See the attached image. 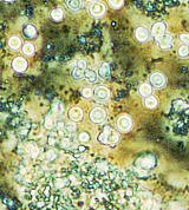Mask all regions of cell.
<instances>
[{"mask_svg":"<svg viewBox=\"0 0 189 210\" xmlns=\"http://www.w3.org/2000/svg\"><path fill=\"white\" fill-rule=\"evenodd\" d=\"M98 141L103 144H108V145H111L113 146L116 143L118 142V134L111 129L110 126H106L98 137Z\"/></svg>","mask_w":189,"mask_h":210,"instance_id":"cell-1","label":"cell"},{"mask_svg":"<svg viewBox=\"0 0 189 210\" xmlns=\"http://www.w3.org/2000/svg\"><path fill=\"white\" fill-rule=\"evenodd\" d=\"M156 164V159L154 156L151 155H148V156H143V157H140L136 161V166L138 170H143V171H147V170H150L152 169Z\"/></svg>","mask_w":189,"mask_h":210,"instance_id":"cell-2","label":"cell"},{"mask_svg":"<svg viewBox=\"0 0 189 210\" xmlns=\"http://www.w3.org/2000/svg\"><path fill=\"white\" fill-rule=\"evenodd\" d=\"M85 71H86V61L85 60H79L76 65V68L72 71V76L75 79H82L85 76Z\"/></svg>","mask_w":189,"mask_h":210,"instance_id":"cell-3","label":"cell"},{"mask_svg":"<svg viewBox=\"0 0 189 210\" xmlns=\"http://www.w3.org/2000/svg\"><path fill=\"white\" fill-rule=\"evenodd\" d=\"M106 112L102 107H95L90 113V118L93 123H102L105 119Z\"/></svg>","mask_w":189,"mask_h":210,"instance_id":"cell-4","label":"cell"},{"mask_svg":"<svg viewBox=\"0 0 189 210\" xmlns=\"http://www.w3.org/2000/svg\"><path fill=\"white\" fill-rule=\"evenodd\" d=\"M117 125H118V129L125 132V131H129L131 125H132V122H131V118L127 116V115H123L118 118V122H117Z\"/></svg>","mask_w":189,"mask_h":210,"instance_id":"cell-5","label":"cell"},{"mask_svg":"<svg viewBox=\"0 0 189 210\" xmlns=\"http://www.w3.org/2000/svg\"><path fill=\"white\" fill-rule=\"evenodd\" d=\"M159 45L163 50L170 49L173 45V36L170 33H164L163 36H161L159 38Z\"/></svg>","mask_w":189,"mask_h":210,"instance_id":"cell-6","label":"cell"},{"mask_svg":"<svg viewBox=\"0 0 189 210\" xmlns=\"http://www.w3.org/2000/svg\"><path fill=\"white\" fill-rule=\"evenodd\" d=\"M150 83L155 88H162L166 84V77L162 75V73H159V72L152 73L150 76Z\"/></svg>","mask_w":189,"mask_h":210,"instance_id":"cell-7","label":"cell"},{"mask_svg":"<svg viewBox=\"0 0 189 210\" xmlns=\"http://www.w3.org/2000/svg\"><path fill=\"white\" fill-rule=\"evenodd\" d=\"M12 66L14 68L15 71H18V72H23L26 70L27 68V61L24 59L23 57H17L14 60H13V63H12Z\"/></svg>","mask_w":189,"mask_h":210,"instance_id":"cell-8","label":"cell"},{"mask_svg":"<svg viewBox=\"0 0 189 210\" xmlns=\"http://www.w3.org/2000/svg\"><path fill=\"white\" fill-rule=\"evenodd\" d=\"M90 12L93 15L99 17V15L104 14V12H105V6H104L102 2H93V4H91V6H90Z\"/></svg>","mask_w":189,"mask_h":210,"instance_id":"cell-9","label":"cell"},{"mask_svg":"<svg viewBox=\"0 0 189 210\" xmlns=\"http://www.w3.org/2000/svg\"><path fill=\"white\" fill-rule=\"evenodd\" d=\"M166 32V24L164 23H157L152 26L151 33L155 38H159L161 36H163Z\"/></svg>","mask_w":189,"mask_h":210,"instance_id":"cell-10","label":"cell"},{"mask_svg":"<svg viewBox=\"0 0 189 210\" xmlns=\"http://www.w3.org/2000/svg\"><path fill=\"white\" fill-rule=\"evenodd\" d=\"M95 96H96L97 100H100V102L106 100L109 97V90L104 86H99L98 89H96V91H95Z\"/></svg>","mask_w":189,"mask_h":210,"instance_id":"cell-11","label":"cell"},{"mask_svg":"<svg viewBox=\"0 0 189 210\" xmlns=\"http://www.w3.org/2000/svg\"><path fill=\"white\" fill-rule=\"evenodd\" d=\"M173 107H174V111H176V112H184L188 109V104L183 99H176L173 103Z\"/></svg>","mask_w":189,"mask_h":210,"instance_id":"cell-12","label":"cell"},{"mask_svg":"<svg viewBox=\"0 0 189 210\" xmlns=\"http://www.w3.org/2000/svg\"><path fill=\"white\" fill-rule=\"evenodd\" d=\"M69 117L73 122H79L83 117V112H82V110L79 107H72L70 110V112H69Z\"/></svg>","mask_w":189,"mask_h":210,"instance_id":"cell-13","label":"cell"},{"mask_svg":"<svg viewBox=\"0 0 189 210\" xmlns=\"http://www.w3.org/2000/svg\"><path fill=\"white\" fill-rule=\"evenodd\" d=\"M135 34H136V38L140 41H145L149 37V32L145 27H138L135 32Z\"/></svg>","mask_w":189,"mask_h":210,"instance_id":"cell-14","label":"cell"},{"mask_svg":"<svg viewBox=\"0 0 189 210\" xmlns=\"http://www.w3.org/2000/svg\"><path fill=\"white\" fill-rule=\"evenodd\" d=\"M99 76L102 78H104V79L110 77V65L108 63L102 64V66L99 68Z\"/></svg>","mask_w":189,"mask_h":210,"instance_id":"cell-15","label":"cell"},{"mask_svg":"<svg viewBox=\"0 0 189 210\" xmlns=\"http://www.w3.org/2000/svg\"><path fill=\"white\" fill-rule=\"evenodd\" d=\"M8 46L13 50H18L22 46V39L19 37H11L8 40Z\"/></svg>","mask_w":189,"mask_h":210,"instance_id":"cell-16","label":"cell"},{"mask_svg":"<svg viewBox=\"0 0 189 210\" xmlns=\"http://www.w3.org/2000/svg\"><path fill=\"white\" fill-rule=\"evenodd\" d=\"M24 34L29 38H33L36 37V34H37V30H36V27L33 25H26L25 29H24Z\"/></svg>","mask_w":189,"mask_h":210,"instance_id":"cell-17","label":"cell"},{"mask_svg":"<svg viewBox=\"0 0 189 210\" xmlns=\"http://www.w3.org/2000/svg\"><path fill=\"white\" fill-rule=\"evenodd\" d=\"M140 93L143 96V97H149L151 93V86L149 84H147V83H144L142 84L141 86H140Z\"/></svg>","mask_w":189,"mask_h":210,"instance_id":"cell-18","label":"cell"},{"mask_svg":"<svg viewBox=\"0 0 189 210\" xmlns=\"http://www.w3.org/2000/svg\"><path fill=\"white\" fill-rule=\"evenodd\" d=\"M108 168H109V165L106 162L104 161H99L98 163H96V170H97V173H105L106 170H108Z\"/></svg>","mask_w":189,"mask_h":210,"instance_id":"cell-19","label":"cell"},{"mask_svg":"<svg viewBox=\"0 0 189 210\" xmlns=\"http://www.w3.org/2000/svg\"><path fill=\"white\" fill-rule=\"evenodd\" d=\"M85 78H86V80L89 83H95L96 80H97V75L92 71V70H86L85 71Z\"/></svg>","mask_w":189,"mask_h":210,"instance_id":"cell-20","label":"cell"},{"mask_svg":"<svg viewBox=\"0 0 189 210\" xmlns=\"http://www.w3.org/2000/svg\"><path fill=\"white\" fill-rule=\"evenodd\" d=\"M51 17H52L53 20L59 21V20L63 19V11H61V8H54L52 12H51Z\"/></svg>","mask_w":189,"mask_h":210,"instance_id":"cell-21","label":"cell"},{"mask_svg":"<svg viewBox=\"0 0 189 210\" xmlns=\"http://www.w3.org/2000/svg\"><path fill=\"white\" fill-rule=\"evenodd\" d=\"M156 105H157V99L154 97V96H149V97L145 99V106L147 107L154 109Z\"/></svg>","mask_w":189,"mask_h":210,"instance_id":"cell-22","label":"cell"},{"mask_svg":"<svg viewBox=\"0 0 189 210\" xmlns=\"http://www.w3.org/2000/svg\"><path fill=\"white\" fill-rule=\"evenodd\" d=\"M23 52L27 56H32L34 52V46L32 45L31 43H25L23 46Z\"/></svg>","mask_w":189,"mask_h":210,"instance_id":"cell-23","label":"cell"},{"mask_svg":"<svg viewBox=\"0 0 189 210\" xmlns=\"http://www.w3.org/2000/svg\"><path fill=\"white\" fill-rule=\"evenodd\" d=\"M52 110H53V112L54 113H61L63 111H64V105H63V103L61 102H54L52 105Z\"/></svg>","mask_w":189,"mask_h":210,"instance_id":"cell-24","label":"cell"},{"mask_svg":"<svg viewBox=\"0 0 189 210\" xmlns=\"http://www.w3.org/2000/svg\"><path fill=\"white\" fill-rule=\"evenodd\" d=\"M27 151L30 152V155L33 158L37 157L38 152H39V150H38V146H36V144H34V143H31L30 145L27 146Z\"/></svg>","mask_w":189,"mask_h":210,"instance_id":"cell-25","label":"cell"},{"mask_svg":"<svg viewBox=\"0 0 189 210\" xmlns=\"http://www.w3.org/2000/svg\"><path fill=\"white\" fill-rule=\"evenodd\" d=\"M54 126V118L52 117V115H47L45 118V128L51 130Z\"/></svg>","mask_w":189,"mask_h":210,"instance_id":"cell-26","label":"cell"},{"mask_svg":"<svg viewBox=\"0 0 189 210\" xmlns=\"http://www.w3.org/2000/svg\"><path fill=\"white\" fill-rule=\"evenodd\" d=\"M155 7H156V5H155L154 2H148V4L144 5L145 12H147L148 14H152V13L155 12Z\"/></svg>","mask_w":189,"mask_h":210,"instance_id":"cell-27","label":"cell"},{"mask_svg":"<svg viewBox=\"0 0 189 210\" xmlns=\"http://www.w3.org/2000/svg\"><path fill=\"white\" fill-rule=\"evenodd\" d=\"M66 5H68L69 8L73 10V11H77V10L81 8V1H68Z\"/></svg>","mask_w":189,"mask_h":210,"instance_id":"cell-28","label":"cell"},{"mask_svg":"<svg viewBox=\"0 0 189 210\" xmlns=\"http://www.w3.org/2000/svg\"><path fill=\"white\" fill-rule=\"evenodd\" d=\"M189 54V49L188 46H181L180 49H179V56L180 57H187Z\"/></svg>","mask_w":189,"mask_h":210,"instance_id":"cell-29","label":"cell"},{"mask_svg":"<svg viewBox=\"0 0 189 210\" xmlns=\"http://www.w3.org/2000/svg\"><path fill=\"white\" fill-rule=\"evenodd\" d=\"M56 188H63L65 187L66 184H68V180H65V178H58V180H56Z\"/></svg>","mask_w":189,"mask_h":210,"instance_id":"cell-30","label":"cell"},{"mask_svg":"<svg viewBox=\"0 0 189 210\" xmlns=\"http://www.w3.org/2000/svg\"><path fill=\"white\" fill-rule=\"evenodd\" d=\"M65 131H66V134H73L76 131V125L73 123H69L65 125Z\"/></svg>","mask_w":189,"mask_h":210,"instance_id":"cell-31","label":"cell"},{"mask_svg":"<svg viewBox=\"0 0 189 210\" xmlns=\"http://www.w3.org/2000/svg\"><path fill=\"white\" fill-rule=\"evenodd\" d=\"M56 156H57V152L54 150H49L46 152V159L47 161H53L56 158Z\"/></svg>","mask_w":189,"mask_h":210,"instance_id":"cell-32","label":"cell"},{"mask_svg":"<svg viewBox=\"0 0 189 210\" xmlns=\"http://www.w3.org/2000/svg\"><path fill=\"white\" fill-rule=\"evenodd\" d=\"M89 139H90V136H89L88 132H82V134L79 135V141H81V142L85 143V142H88Z\"/></svg>","mask_w":189,"mask_h":210,"instance_id":"cell-33","label":"cell"},{"mask_svg":"<svg viewBox=\"0 0 189 210\" xmlns=\"http://www.w3.org/2000/svg\"><path fill=\"white\" fill-rule=\"evenodd\" d=\"M82 93H83V96L85 98H90V97H92V95H93L92 90H91V89H89V88H86V89H83Z\"/></svg>","mask_w":189,"mask_h":210,"instance_id":"cell-34","label":"cell"},{"mask_svg":"<svg viewBox=\"0 0 189 210\" xmlns=\"http://www.w3.org/2000/svg\"><path fill=\"white\" fill-rule=\"evenodd\" d=\"M109 4L111 5V7H113V8H120L123 5V1L122 0H120V1H109Z\"/></svg>","mask_w":189,"mask_h":210,"instance_id":"cell-35","label":"cell"},{"mask_svg":"<svg viewBox=\"0 0 189 210\" xmlns=\"http://www.w3.org/2000/svg\"><path fill=\"white\" fill-rule=\"evenodd\" d=\"M180 39H181L182 43L189 44V34H187V33H184V34H181V36H180Z\"/></svg>","mask_w":189,"mask_h":210,"instance_id":"cell-36","label":"cell"},{"mask_svg":"<svg viewBox=\"0 0 189 210\" xmlns=\"http://www.w3.org/2000/svg\"><path fill=\"white\" fill-rule=\"evenodd\" d=\"M69 145H70V141H69L68 138H64V139L61 141V146H63V148H66Z\"/></svg>","mask_w":189,"mask_h":210,"instance_id":"cell-37","label":"cell"},{"mask_svg":"<svg viewBox=\"0 0 189 210\" xmlns=\"http://www.w3.org/2000/svg\"><path fill=\"white\" fill-rule=\"evenodd\" d=\"M123 96H125V91H122V92H120V93H118V96H117V99L122 98Z\"/></svg>","mask_w":189,"mask_h":210,"instance_id":"cell-38","label":"cell"},{"mask_svg":"<svg viewBox=\"0 0 189 210\" xmlns=\"http://www.w3.org/2000/svg\"><path fill=\"white\" fill-rule=\"evenodd\" d=\"M164 4H166V5H168V6H173V5H174V4H176V2H175V1H164Z\"/></svg>","mask_w":189,"mask_h":210,"instance_id":"cell-39","label":"cell"},{"mask_svg":"<svg viewBox=\"0 0 189 210\" xmlns=\"http://www.w3.org/2000/svg\"><path fill=\"white\" fill-rule=\"evenodd\" d=\"M92 33H93L95 36H99V34H100V31L97 29V30H93V31H92Z\"/></svg>","mask_w":189,"mask_h":210,"instance_id":"cell-40","label":"cell"},{"mask_svg":"<svg viewBox=\"0 0 189 210\" xmlns=\"http://www.w3.org/2000/svg\"><path fill=\"white\" fill-rule=\"evenodd\" d=\"M142 4H144V2H142V1H136V2H135L136 7H142Z\"/></svg>","mask_w":189,"mask_h":210,"instance_id":"cell-41","label":"cell"},{"mask_svg":"<svg viewBox=\"0 0 189 210\" xmlns=\"http://www.w3.org/2000/svg\"><path fill=\"white\" fill-rule=\"evenodd\" d=\"M131 195H132V190H131V189H128V190H127V196L130 197Z\"/></svg>","mask_w":189,"mask_h":210,"instance_id":"cell-42","label":"cell"},{"mask_svg":"<svg viewBox=\"0 0 189 210\" xmlns=\"http://www.w3.org/2000/svg\"><path fill=\"white\" fill-rule=\"evenodd\" d=\"M79 41H81V44H85V41H86V39L84 37H81V39H79Z\"/></svg>","mask_w":189,"mask_h":210,"instance_id":"cell-43","label":"cell"},{"mask_svg":"<svg viewBox=\"0 0 189 210\" xmlns=\"http://www.w3.org/2000/svg\"><path fill=\"white\" fill-rule=\"evenodd\" d=\"M84 150H85V146H83V145H82V146H79V148H78V151H79V152H83Z\"/></svg>","mask_w":189,"mask_h":210,"instance_id":"cell-44","label":"cell"}]
</instances>
